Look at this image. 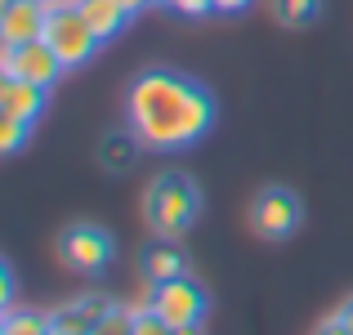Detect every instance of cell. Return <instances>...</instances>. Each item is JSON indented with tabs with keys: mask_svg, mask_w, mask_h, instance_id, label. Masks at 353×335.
<instances>
[{
	"mask_svg": "<svg viewBox=\"0 0 353 335\" xmlns=\"http://www.w3.org/2000/svg\"><path fill=\"white\" fill-rule=\"evenodd\" d=\"M336 318H340V322H345V327L353 331V300H345V309H340V313H336Z\"/></svg>",
	"mask_w": 353,
	"mask_h": 335,
	"instance_id": "23",
	"label": "cell"
},
{
	"mask_svg": "<svg viewBox=\"0 0 353 335\" xmlns=\"http://www.w3.org/2000/svg\"><path fill=\"white\" fill-rule=\"evenodd\" d=\"M77 9L85 14V23L99 32V41H112V36H121L125 23H130V9L117 5V0H77Z\"/></svg>",
	"mask_w": 353,
	"mask_h": 335,
	"instance_id": "11",
	"label": "cell"
},
{
	"mask_svg": "<svg viewBox=\"0 0 353 335\" xmlns=\"http://www.w3.org/2000/svg\"><path fill=\"white\" fill-rule=\"evenodd\" d=\"M255 0H215V14H241V9H250Z\"/></svg>",
	"mask_w": 353,
	"mask_h": 335,
	"instance_id": "21",
	"label": "cell"
},
{
	"mask_svg": "<svg viewBox=\"0 0 353 335\" xmlns=\"http://www.w3.org/2000/svg\"><path fill=\"white\" fill-rule=\"evenodd\" d=\"M143 273H148V282H165V277H179L183 273V250H179V241L174 237H157L152 246H143Z\"/></svg>",
	"mask_w": 353,
	"mask_h": 335,
	"instance_id": "10",
	"label": "cell"
},
{
	"mask_svg": "<svg viewBox=\"0 0 353 335\" xmlns=\"http://www.w3.org/2000/svg\"><path fill=\"white\" fill-rule=\"evenodd\" d=\"M50 335H90V318L77 304H68V309L50 313Z\"/></svg>",
	"mask_w": 353,
	"mask_h": 335,
	"instance_id": "16",
	"label": "cell"
},
{
	"mask_svg": "<svg viewBox=\"0 0 353 335\" xmlns=\"http://www.w3.org/2000/svg\"><path fill=\"white\" fill-rule=\"evenodd\" d=\"M90 335H134V313L130 309H108L99 322H90Z\"/></svg>",
	"mask_w": 353,
	"mask_h": 335,
	"instance_id": "17",
	"label": "cell"
},
{
	"mask_svg": "<svg viewBox=\"0 0 353 335\" xmlns=\"http://www.w3.org/2000/svg\"><path fill=\"white\" fill-rule=\"evenodd\" d=\"M174 335H201V322H192V327H174Z\"/></svg>",
	"mask_w": 353,
	"mask_h": 335,
	"instance_id": "25",
	"label": "cell"
},
{
	"mask_svg": "<svg viewBox=\"0 0 353 335\" xmlns=\"http://www.w3.org/2000/svg\"><path fill=\"white\" fill-rule=\"evenodd\" d=\"M148 309L161 313L170 327H192V322H206V291H201L197 277L179 273L165 277V282H152V295H148Z\"/></svg>",
	"mask_w": 353,
	"mask_h": 335,
	"instance_id": "4",
	"label": "cell"
},
{
	"mask_svg": "<svg viewBox=\"0 0 353 335\" xmlns=\"http://www.w3.org/2000/svg\"><path fill=\"white\" fill-rule=\"evenodd\" d=\"M134 335H174V327L161 318V313H152V309L143 304V309L134 313Z\"/></svg>",
	"mask_w": 353,
	"mask_h": 335,
	"instance_id": "18",
	"label": "cell"
},
{
	"mask_svg": "<svg viewBox=\"0 0 353 335\" xmlns=\"http://www.w3.org/2000/svg\"><path fill=\"white\" fill-rule=\"evenodd\" d=\"M300 219H304V206H300V197H295L291 188H264L255 197V206H250V228L259 232L264 241H282V237H291L295 228H300Z\"/></svg>",
	"mask_w": 353,
	"mask_h": 335,
	"instance_id": "5",
	"label": "cell"
},
{
	"mask_svg": "<svg viewBox=\"0 0 353 335\" xmlns=\"http://www.w3.org/2000/svg\"><path fill=\"white\" fill-rule=\"evenodd\" d=\"M45 45L59 54L63 68H85L99 54V32L85 23L77 0H50V18H45Z\"/></svg>",
	"mask_w": 353,
	"mask_h": 335,
	"instance_id": "3",
	"label": "cell"
},
{
	"mask_svg": "<svg viewBox=\"0 0 353 335\" xmlns=\"http://www.w3.org/2000/svg\"><path fill=\"white\" fill-rule=\"evenodd\" d=\"M313 335H353V331H349V327H345L340 318H327V322H322V327L313 331Z\"/></svg>",
	"mask_w": 353,
	"mask_h": 335,
	"instance_id": "22",
	"label": "cell"
},
{
	"mask_svg": "<svg viewBox=\"0 0 353 335\" xmlns=\"http://www.w3.org/2000/svg\"><path fill=\"white\" fill-rule=\"evenodd\" d=\"M117 5H125L130 14H139V9H143V5H152V0H117Z\"/></svg>",
	"mask_w": 353,
	"mask_h": 335,
	"instance_id": "24",
	"label": "cell"
},
{
	"mask_svg": "<svg viewBox=\"0 0 353 335\" xmlns=\"http://www.w3.org/2000/svg\"><path fill=\"white\" fill-rule=\"evenodd\" d=\"M0 335H50V318H41V313H23V309H9Z\"/></svg>",
	"mask_w": 353,
	"mask_h": 335,
	"instance_id": "14",
	"label": "cell"
},
{
	"mask_svg": "<svg viewBox=\"0 0 353 335\" xmlns=\"http://www.w3.org/2000/svg\"><path fill=\"white\" fill-rule=\"evenodd\" d=\"M125 125L148 152H183L215 125V94L174 68H143L125 90Z\"/></svg>",
	"mask_w": 353,
	"mask_h": 335,
	"instance_id": "1",
	"label": "cell"
},
{
	"mask_svg": "<svg viewBox=\"0 0 353 335\" xmlns=\"http://www.w3.org/2000/svg\"><path fill=\"white\" fill-rule=\"evenodd\" d=\"M45 18H50V0H5V9H0V36H5V45L41 41Z\"/></svg>",
	"mask_w": 353,
	"mask_h": 335,
	"instance_id": "8",
	"label": "cell"
},
{
	"mask_svg": "<svg viewBox=\"0 0 353 335\" xmlns=\"http://www.w3.org/2000/svg\"><path fill=\"white\" fill-rule=\"evenodd\" d=\"M59 259L81 273H99V268L112 259V237L99 223H72L59 232Z\"/></svg>",
	"mask_w": 353,
	"mask_h": 335,
	"instance_id": "6",
	"label": "cell"
},
{
	"mask_svg": "<svg viewBox=\"0 0 353 335\" xmlns=\"http://www.w3.org/2000/svg\"><path fill=\"white\" fill-rule=\"evenodd\" d=\"M139 148H143V143H139V139H134V130H117V134H108L103 139V143H99V161H103L108 165V170H130V165H134V156H139Z\"/></svg>",
	"mask_w": 353,
	"mask_h": 335,
	"instance_id": "12",
	"label": "cell"
},
{
	"mask_svg": "<svg viewBox=\"0 0 353 335\" xmlns=\"http://www.w3.org/2000/svg\"><path fill=\"white\" fill-rule=\"evenodd\" d=\"M0 112H9V116H23V121H41L45 112V85H36V81H23V77H5L0 81Z\"/></svg>",
	"mask_w": 353,
	"mask_h": 335,
	"instance_id": "9",
	"label": "cell"
},
{
	"mask_svg": "<svg viewBox=\"0 0 353 335\" xmlns=\"http://www.w3.org/2000/svg\"><path fill=\"white\" fill-rule=\"evenodd\" d=\"M27 134H32V121H23V116H0V152L5 156H14L18 148L27 143Z\"/></svg>",
	"mask_w": 353,
	"mask_h": 335,
	"instance_id": "15",
	"label": "cell"
},
{
	"mask_svg": "<svg viewBox=\"0 0 353 335\" xmlns=\"http://www.w3.org/2000/svg\"><path fill=\"white\" fill-rule=\"evenodd\" d=\"M161 5H170V0H161Z\"/></svg>",
	"mask_w": 353,
	"mask_h": 335,
	"instance_id": "26",
	"label": "cell"
},
{
	"mask_svg": "<svg viewBox=\"0 0 353 335\" xmlns=\"http://www.w3.org/2000/svg\"><path fill=\"white\" fill-rule=\"evenodd\" d=\"M0 68H5V77L36 81V85H45V90L63 77V63H59V54L45 45V36H41V41H27V45H5Z\"/></svg>",
	"mask_w": 353,
	"mask_h": 335,
	"instance_id": "7",
	"label": "cell"
},
{
	"mask_svg": "<svg viewBox=\"0 0 353 335\" xmlns=\"http://www.w3.org/2000/svg\"><path fill=\"white\" fill-rule=\"evenodd\" d=\"M170 9H179V14H188V18H201V14L215 9V0H170Z\"/></svg>",
	"mask_w": 353,
	"mask_h": 335,
	"instance_id": "20",
	"label": "cell"
},
{
	"mask_svg": "<svg viewBox=\"0 0 353 335\" xmlns=\"http://www.w3.org/2000/svg\"><path fill=\"white\" fill-rule=\"evenodd\" d=\"M201 215V188L183 170H161L143 192V219L157 237H183Z\"/></svg>",
	"mask_w": 353,
	"mask_h": 335,
	"instance_id": "2",
	"label": "cell"
},
{
	"mask_svg": "<svg viewBox=\"0 0 353 335\" xmlns=\"http://www.w3.org/2000/svg\"><path fill=\"white\" fill-rule=\"evenodd\" d=\"M72 304H77V309L85 313L90 322H99V318H103L108 309H112V304H108V295H81V300H72Z\"/></svg>",
	"mask_w": 353,
	"mask_h": 335,
	"instance_id": "19",
	"label": "cell"
},
{
	"mask_svg": "<svg viewBox=\"0 0 353 335\" xmlns=\"http://www.w3.org/2000/svg\"><path fill=\"white\" fill-rule=\"evenodd\" d=\"M318 9H322V0H273L277 23H286V27H309L318 18Z\"/></svg>",
	"mask_w": 353,
	"mask_h": 335,
	"instance_id": "13",
	"label": "cell"
}]
</instances>
